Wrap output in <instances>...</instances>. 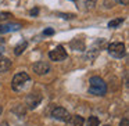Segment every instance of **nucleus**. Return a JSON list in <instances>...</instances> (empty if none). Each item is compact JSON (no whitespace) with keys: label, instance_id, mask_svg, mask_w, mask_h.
I'll return each mask as SVG.
<instances>
[{"label":"nucleus","instance_id":"obj_11","mask_svg":"<svg viewBox=\"0 0 129 126\" xmlns=\"http://www.w3.org/2000/svg\"><path fill=\"white\" fill-rule=\"evenodd\" d=\"M26 46H28V43H26L25 40H22V42H20V43H18V45L14 47V54H15V56H20L21 53H24V51H25Z\"/></svg>","mask_w":129,"mask_h":126},{"label":"nucleus","instance_id":"obj_5","mask_svg":"<svg viewBox=\"0 0 129 126\" xmlns=\"http://www.w3.org/2000/svg\"><path fill=\"white\" fill-rule=\"evenodd\" d=\"M53 118L57 120H61V122H68L71 118L70 112L67 111L65 108H62V107H57V108L53 109Z\"/></svg>","mask_w":129,"mask_h":126},{"label":"nucleus","instance_id":"obj_20","mask_svg":"<svg viewBox=\"0 0 129 126\" xmlns=\"http://www.w3.org/2000/svg\"><path fill=\"white\" fill-rule=\"evenodd\" d=\"M38 13H39V10H38V9H35V10H31V13H29V14H31V15H36Z\"/></svg>","mask_w":129,"mask_h":126},{"label":"nucleus","instance_id":"obj_13","mask_svg":"<svg viewBox=\"0 0 129 126\" xmlns=\"http://www.w3.org/2000/svg\"><path fill=\"white\" fill-rule=\"evenodd\" d=\"M122 22H123V18H115V20H112L108 22V26L110 28H117V26L121 25Z\"/></svg>","mask_w":129,"mask_h":126},{"label":"nucleus","instance_id":"obj_23","mask_svg":"<svg viewBox=\"0 0 129 126\" xmlns=\"http://www.w3.org/2000/svg\"><path fill=\"white\" fill-rule=\"evenodd\" d=\"M72 2H76V0H72Z\"/></svg>","mask_w":129,"mask_h":126},{"label":"nucleus","instance_id":"obj_9","mask_svg":"<svg viewBox=\"0 0 129 126\" xmlns=\"http://www.w3.org/2000/svg\"><path fill=\"white\" fill-rule=\"evenodd\" d=\"M79 9L83 10V11H89L93 7L96 6V0H76Z\"/></svg>","mask_w":129,"mask_h":126},{"label":"nucleus","instance_id":"obj_10","mask_svg":"<svg viewBox=\"0 0 129 126\" xmlns=\"http://www.w3.org/2000/svg\"><path fill=\"white\" fill-rule=\"evenodd\" d=\"M11 68V61L6 57H0V72H7Z\"/></svg>","mask_w":129,"mask_h":126},{"label":"nucleus","instance_id":"obj_14","mask_svg":"<svg viewBox=\"0 0 129 126\" xmlns=\"http://www.w3.org/2000/svg\"><path fill=\"white\" fill-rule=\"evenodd\" d=\"M86 126H99V119L97 116H90L86 122Z\"/></svg>","mask_w":129,"mask_h":126},{"label":"nucleus","instance_id":"obj_7","mask_svg":"<svg viewBox=\"0 0 129 126\" xmlns=\"http://www.w3.org/2000/svg\"><path fill=\"white\" fill-rule=\"evenodd\" d=\"M34 71L38 75H46V73L50 71V65L45 61H38L36 64L34 65Z\"/></svg>","mask_w":129,"mask_h":126},{"label":"nucleus","instance_id":"obj_12","mask_svg":"<svg viewBox=\"0 0 129 126\" xmlns=\"http://www.w3.org/2000/svg\"><path fill=\"white\" fill-rule=\"evenodd\" d=\"M68 122H71V126H83L85 120L82 116H79V115H75V116L70 118V120Z\"/></svg>","mask_w":129,"mask_h":126},{"label":"nucleus","instance_id":"obj_22","mask_svg":"<svg viewBox=\"0 0 129 126\" xmlns=\"http://www.w3.org/2000/svg\"><path fill=\"white\" fill-rule=\"evenodd\" d=\"M2 112H3V108H2V107H0V114H2Z\"/></svg>","mask_w":129,"mask_h":126},{"label":"nucleus","instance_id":"obj_2","mask_svg":"<svg viewBox=\"0 0 129 126\" xmlns=\"http://www.w3.org/2000/svg\"><path fill=\"white\" fill-rule=\"evenodd\" d=\"M31 82V79H29L28 73L25 72H20L17 73V75L14 76V79H13V89L17 90V92H21V90H24L26 86H28V83Z\"/></svg>","mask_w":129,"mask_h":126},{"label":"nucleus","instance_id":"obj_1","mask_svg":"<svg viewBox=\"0 0 129 126\" xmlns=\"http://www.w3.org/2000/svg\"><path fill=\"white\" fill-rule=\"evenodd\" d=\"M107 92V85L99 76H92L89 80V93L94 96H104Z\"/></svg>","mask_w":129,"mask_h":126},{"label":"nucleus","instance_id":"obj_24","mask_svg":"<svg viewBox=\"0 0 129 126\" xmlns=\"http://www.w3.org/2000/svg\"><path fill=\"white\" fill-rule=\"evenodd\" d=\"M106 126H108V125H106Z\"/></svg>","mask_w":129,"mask_h":126},{"label":"nucleus","instance_id":"obj_6","mask_svg":"<svg viewBox=\"0 0 129 126\" xmlns=\"http://www.w3.org/2000/svg\"><path fill=\"white\" fill-rule=\"evenodd\" d=\"M20 28H21V24L18 22H9V24L0 22V35L7 33V32H13V31H18Z\"/></svg>","mask_w":129,"mask_h":126},{"label":"nucleus","instance_id":"obj_15","mask_svg":"<svg viewBox=\"0 0 129 126\" xmlns=\"http://www.w3.org/2000/svg\"><path fill=\"white\" fill-rule=\"evenodd\" d=\"M10 17H11V14H10V13H2V14H0V20H2V21L9 20Z\"/></svg>","mask_w":129,"mask_h":126},{"label":"nucleus","instance_id":"obj_21","mask_svg":"<svg viewBox=\"0 0 129 126\" xmlns=\"http://www.w3.org/2000/svg\"><path fill=\"white\" fill-rule=\"evenodd\" d=\"M0 126H9V123H7V122H2V123H0Z\"/></svg>","mask_w":129,"mask_h":126},{"label":"nucleus","instance_id":"obj_3","mask_svg":"<svg viewBox=\"0 0 129 126\" xmlns=\"http://www.w3.org/2000/svg\"><path fill=\"white\" fill-rule=\"evenodd\" d=\"M108 53L111 54L112 57H115V58H122L126 54L125 45H123V43H119V42L111 43V45L108 46Z\"/></svg>","mask_w":129,"mask_h":126},{"label":"nucleus","instance_id":"obj_19","mask_svg":"<svg viewBox=\"0 0 129 126\" xmlns=\"http://www.w3.org/2000/svg\"><path fill=\"white\" fill-rule=\"evenodd\" d=\"M117 3L122 4V6H125V4H128V0H117Z\"/></svg>","mask_w":129,"mask_h":126},{"label":"nucleus","instance_id":"obj_4","mask_svg":"<svg viewBox=\"0 0 129 126\" xmlns=\"http://www.w3.org/2000/svg\"><path fill=\"white\" fill-rule=\"evenodd\" d=\"M49 57H50V60H53V61H62V60L67 58V51L64 50L62 46H57L56 49H53V50L49 53Z\"/></svg>","mask_w":129,"mask_h":126},{"label":"nucleus","instance_id":"obj_17","mask_svg":"<svg viewBox=\"0 0 129 126\" xmlns=\"http://www.w3.org/2000/svg\"><path fill=\"white\" fill-rule=\"evenodd\" d=\"M43 33H45V35H47V36H50V35H53V33H54V31H53L51 28H49V29H46V31L43 32Z\"/></svg>","mask_w":129,"mask_h":126},{"label":"nucleus","instance_id":"obj_8","mask_svg":"<svg viewBox=\"0 0 129 126\" xmlns=\"http://www.w3.org/2000/svg\"><path fill=\"white\" fill-rule=\"evenodd\" d=\"M40 101H42V97H40L39 94H29L28 97H26V105L31 109H34L39 105Z\"/></svg>","mask_w":129,"mask_h":126},{"label":"nucleus","instance_id":"obj_18","mask_svg":"<svg viewBox=\"0 0 129 126\" xmlns=\"http://www.w3.org/2000/svg\"><path fill=\"white\" fill-rule=\"evenodd\" d=\"M62 18H68V20H71V18H74V14H60Z\"/></svg>","mask_w":129,"mask_h":126},{"label":"nucleus","instance_id":"obj_16","mask_svg":"<svg viewBox=\"0 0 129 126\" xmlns=\"http://www.w3.org/2000/svg\"><path fill=\"white\" fill-rule=\"evenodd\" d=\"M119 126H129V120H128V118L122 119V122L119 123Z\"/></svg>","mask_w":129,"mask_h":126}]
</instances>
